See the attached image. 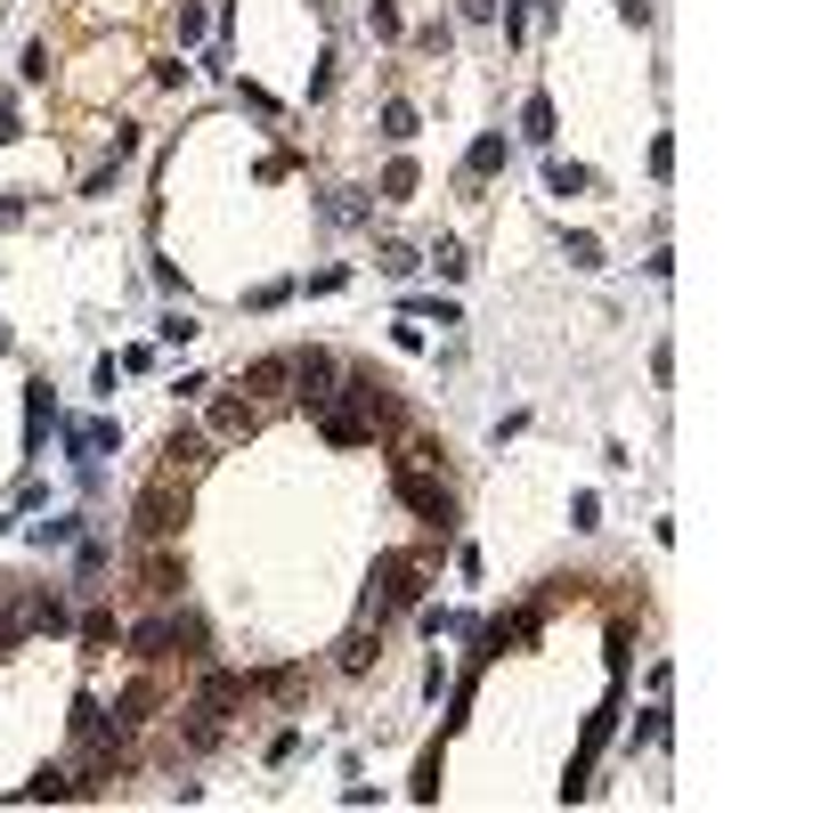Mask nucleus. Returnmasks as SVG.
<instances>
[{
	"label": "nucleus",
	"mask_w": 813,
	"mask_h": 813,
	"mask_svg": "<svg viewBox=\"0 0 813 813\" xmlns=\"http://www.w3.org/2000/svg\"><path fill=\"white\" fill-rule=\"evenodd\" d=\"M163 455H172L163 472H179V481H187V472H204V464H212V431H204V424H172Z\"/></svg>",
	"instance_id": "6"
},
{
	"label": "nucleus",
	"mask_w": 813,
	"mask_h": 813,
	"mask_svg": "<svg viewBox=\"0 0 813 813\" xmlns=\"http://www.w3.org/2000/svg\"><path fill=\"white\" fill-rule=\"evenodd\" d=\"M237 107H244V114H277V98H268L261 81H237Z\"/></svg>",
	"instance_id": "35"
},
{
	"label": "nucleus",
	"mask_w": 813,
	"mask_h": 813,
	"mask_svg": "<svg viewBox=\"0 0 813 813\" xmlns=\"http://www.w3.org/2000/svg\"><path fill=\"white\" fill-rule=\"evenodd\" d=\"M374 268H383V277H415V268H424V261H415L407 244H383V253H374Z\"/></svg>",
	"instance_id": "29"
},
{
	"label": "nucleus",
	"mask_w": 813,
	"mask_h": 813,
	"mask_svg": "<svg viewBox=\"0 0 813 813\" xmlns=\"http://www.w3.org/2000/svg\"><path fill=\"white\" fill-rule=\"evenodd\" d=\"M546 187H553V196H586V187H594V172H586V163H546Z\"/></svg>",
	"instance_id": "23"
},
{
	"label": "nucleus",
	"mask_w": 813,
	"mask_h": 813,
	"mask_svg": "<svg viewBox=\"0 0 813 813\" xmlns=\"http://www.w3.org/2000/svg\"><path fill=\"white\" fill-rule=\"evenodd\" d=\"M25 81H50V41H25V66H17Z\"/></svg>",
	"instance_id": "36"
},
{
	"label": "nucleus",
	"mask_w": 813,
	"mask_h": 813,
	"mask_svg": "<svg viewBox=\"0 0 813 813\" xmlns=\"http://www.w3.org/2000/svg\"><path fill=\"white\" fill-rule=\"evenodd\" d=\"M25 220V196H0V228H17Z\"/></svg>",
	"instance_id": "42"
},
{
	"label": "nucleus",
	"mask_w": 813,
	"mask_h": 813,
	"mask_svg": "<svg viewBox=\"0 0 813 813\" xmlns=\"http://www.w3.org/2000/svg\"><path fill=\"white\" fill-rule=\"evenodd\" d=\"M415 131H424V114H415V98H391V107H383V139H391V147H407Z\"/></svg>",
	"instance_id": "20"
},
{
	"label": "nucleus",
	"mask_w": 813,
	"mask_h": 813,
	"mask_svg": "<svg viewBox=\"0 0 813 813\" xmlns=\"http://www.w3.org/2000/svg\"><path fill=\"white\" fill-rule=\"evenodd\" d=\"M374 659H383V627L366 618V627H350V642H342V667L359 675V667H374Z\"/></svg>",
	"instance_id": "18"
},
{
	"label": "nucleus",
	"mask_w": 813,
	"mask_h": 813,
	"mask_svg": "<svg viewBox=\"0 0 813 813\" xmlns=\"http://www.w3.org/2000/svg\"><path fill=\"white\" fill-rule=\"evenodd\" d=\"M172 33H179V41H204V9H196V0H179V17H172Z\"/></svg>",
	"instance_id": "37"
},
{
	"label": "nucleus",
	"mask_w": 813,
	"mask_h": 813,
	"mask_svg": "<svg viewBox=\"0 0 813 813\" xmlns=\"http://www.w3.org/2000/svg\"><path fill=\"white\" fill-rule=\"evenodd\" d=\"M294 294H301V285H285V277H277V285H253V294H244V309H285Z\"/></svg>",
	"instance_id": "30"
},
{
	"label": "nucleus",
	"mask_w": 813,
	"mask_h": 813,
	"mask_svg": "<svg viewBox=\"0 0 813 813\" xmlns=\"http://www.w3.org/2000/svg\"><path fill=\"white\" fill-rule=\"evenodd\" d=\"M179 586H187V578H179V553H172V546L147 553V594H155V602H179Z\"/></svg>",
	"instance_id": "15"
},
{
	"label": "nucleus",
	"mask_w": 813,
	"mask_h": 813,
	"mask_svg": "<svg viewBox=\"0 0 813 813\" xmlns=\"http://www.w3.org/2000/svg\"><path fill=\"white\" fill-rule=\"evenodd\" d=\"M440 781H448V748L431 740L424 757H415V781H407V798H415V805H440Z\"/></svg>",
	"instance_id": "11"
},
{
	"label": "nucleus",
	"mask_w": 813,
	"mask_h": 813,
	"mask_svg": "<svg viewBox=\"0 0 813 813\" xmlns=\"http://www.w3.org/2000/svg\"><path fill=\"white\" fill-rule=\"evenodd\" d=\"M415 179H424V172H415V155H391V163H383V196H374V204H407Z\"/></svg>",
	"instance_id": "19"
},
{
	"label": "nucleus",
	"mask_w": 813,
	"mask_h": 813,
	"mask_svg": "<svg viewBox=\"0 0 813 813\" xmlns=\"http://www.w3.org/2000/svg\"><path fill=\"white\" fill-rule=\"evenodd\" d=\"M253 431H261L253 399H212V440H253Z\"/></svg>",
	"instance_id": "10"
},
{
	"label": "nucleus",
	"mask_w": 813,
	"mask_h": 813,
	"mask_svg": "<svg viewBox=\"0 0 813 813\" xmlns=\"http://www.w3.org/2000/svg\"><path fill=\"white\" fill-rule=\"evenodd\" d=\"M659 740H667V707H642V724H635L627 748H659Z\"/></svg>",
	"instance_id": "33"
},
{
	"label": "nucleus",
	"mask_w": 813,
	"mask_h": 813,
	"mask_svg": "<svg viewBox=\"0 0 813 813\" xmlns=\"http://www.w3.org/2000/svg\"><path fill=\"white\" fill-rule=\"evenodd\" d=\"M561 253H570V268H602V237H586V228H578V237L561 244Z\"/></svg>",
	"instance_id": "31"
},
{
	"label": "nucleus",
	"mask_w": 813,
	"mask_h": 813,
	"mask_svg": "<svg viewBox=\"0 0 813 813\" xmlns=\"http://www.w3.org/2000/svg\"><path fill=\"white\" fill-rule=\"evenodd\" d=\"M98 570H107V546H98V537H74V578H81V586H90Z\"/></svg>",
	"instance_id": "27"
},
{
	"label": "nucleus",
	"mask_w": 813,
	"mask_h": 813,
	"mask_svg": "<svg viewBox=\"0 0 813 813\" xmlns=\"http://www.w3.org/2000/svg\"><path fill=\"white\" fill-rule=\"evenodd\" d=\"M179 642H187V651H204V618L179 611V602H163L155 618H139V627H131V651L139 659H172Z\"/></svg>",
	"instance_id": "2"
},
{
	"label": "nucleus",
	"mask_w": 813,
	"mask_h": 813,
	"mask_svg": "<svg viewBox=\"0 0 813 813\" xmlns=\"http://www.w3.org/2000/svg\"><path fill=\"white\" fill-rule=\"evenodd\" d=\"M553 122H561V114H553V98L537 90L529 107H520V139H529V147H553Z\"/></svg>",
	"instance_id": "16"
},
{
	"label": "nucleus",
	"mask_w": 813,
	"mask_h": 813,
	"mask_svg": "<svg viewBox=\"0 0 813 813\" xmlns=\"http://www.w3.org/2000/svg\"><path fill=\"white\" fill-rule=\"evenodd\" d=\"M496 17V0H464V25H488Z\"/></svg>",
	"instance_id": "43"
},
{
	"label": "nucleus",
	"mask_w": 813,
	"mask_h": 813,
	"mask_svg": "<svg viewBox=\"0 0 813 813\" xmlns=\"http://www.w3.org/2000/svg\"><path fill=\"white\" fill-rule=\"evenodd\" d=\"M57 798H74V773H66V765H41V773L17 789V805H57Z\"/></svg>",
	"instance_id": "12"
},
{
	"label": "nucleus",
	"mask_w": 813,
	"mask_h": 813,
	"mask_svg": "<svg viewBox=\"0 0 813 813\" xmlns=\"http://www.w3.org/2000/svg\"><path fill=\"white\" fill-rule=\"evenodd\" d=\"M74 537H81V513H57V520H41V529H33V546L50 553V546H74Z\"/></svg>",
	"instance_id": "26"
},
{
	"label": "nucleus",
	"mask_w": 813,
	"mask_h": 813,
	"mask_svg": "<svg viewBox=\"0 0 813 813\" xmlns=\"http://www.w3.org/2000/svg\"><path fill=\"white\" fill-rule=\"evenodd\" d=\"M611 724H618V692L602 700L594 716H586V733H578V757H570V781H561V805H578V798H586V773H594V757H602V748H611Z\"/></svg>",
	"instance_id": "5"
},
{
	"label": "nucleus",
	"mask_w": 813,
	"mask_h": 813,
	"mask_svg": "<svg viewBox=\"0 0 813 813\" xmlns=\"http://www.w3.org/2000/svg\"><path fill=\"white\" fill-rule=\"evenodd\" d=\"M407 602H424V561L415 553H374V594H366V618L383 627L391 611H407Z\"/></svg>",
	"instance_id": "1"
},
{
	"label": "nucleus",
	"mask_w": 813,
	"mask_h": 813,
	"mask_svg": "<svg viewBox=\"0 0 813 813\" xmlns=\"http://www.w3.org/2000/svg\"><path fill=\"white\" fill-rule=\"evenodd\" d=\"M399 318H440V326H464V309H455L448 294H407V301H399Z\"/></svg>",
	"instance_id": "21"
},
{
	"label": "nucleus",
	"mask_w": 813,
	"mask_h": 813,
	"mask_svg": "<svg viewBox=\"0 0 813 813\" xmlns=\"http://www.w3.org/2000/svg\"><path fill=\"white\" fill-rule=\"evenodd\" d=\"M431 268H440L448 285H464V268H472V253H464V244H455V237H440V244H431Z\"/></svg>",
	"instance_id": "25"
},
{
	"label": "nucleus",
	"mask_w": 813,
	"mask_h": 813,
	"mask_svg": "<svg viewBox=\"0 0 813 813\" xmlns=\"http://www.w3.org/2000/svg\"><path fill=\"white\" fill-rule=\"evenodd\" d=\"M570 529H602V496H586V488L570 496Z\"/></svg>",
	"instance_id": "34"
},
{
	"label": "nucleus",
	"mask_w": 813,
	"mask_h": 813,
	"mask_svg": "<svg viewBox=\"0 0 813 813\" xmlns=\"http://www.w3.org/2000/svg\"><path fill=\"white\" fill-rule=\"evenodd\" d=\"M50 424H57V399H50V383H33L25 391V455L50 440Z\"/></svg>",
	"instance_id": "14"
},
{
	"label": "nucleus",
	"mask_w": 813,
	"mask_h": 813,
	"mask_svg": "<svg viewBox=\"0 0 813 813\" xmlns=\"http://www.w3.org/2000/svg\"><path fill=\"white\" fill-rule=\"evenodd\" d=\"M553 9H561V0H513V9H505V41H529V25H553Z\"/></svg>",
	"instance_id": "17"
},
{
	"label": "nucleus",
	"mask_w": 813,
	"mask_h": 813,
	"mask_svg": "<svg viewBox=\"0 0 813 813\" xmlns=\"http://www.w3.org/2000/svg\"><path fill=\"white\" fill-rule=\"evenodd\" d=\"M366 25H374V41H407V25H399L391 0H366Z\"/></svg>",
	"instance_id": "28"
},
{
	"label": "nucleus",
	"mask_w": 813,
	"mask_h": 813,
	"mask_svg": "<svg viewBox=\"0 0 813 813\" xmlns=\"http://www.w3.org/2000/svg\"><path fill=\"white\" fill-rule=\"evenodd\" d=\"M0 350H9V326H0Z\"/></svg>",
	"instance_id": "44"
},
{
	"label": "nucleus",
	"mask_w": 813,
	"mask_h": 813,
	"mask_svg": "<svg viewBox=\"0 0 813 813\" xmlns=\"http://www.w3.org/2000/svg\"><path fill=\"white\" fill-rule=\"evenodd\" d=\"M333 374H342V359H333V350H294V383H301V407L333 399Z\"/></svg>",
	"instance_id": "7"
},
{
	"label": "nucleus",
	"mask_w": 813,
	"mask_h": 813,
	"mask_svg": "<svg viewBox=\"0 0 813 813\" xmlns=\"http://www.w3.org/2000/svg\"><path fill=\"white\" fill-rule=\"evenodd\" d=\"M25 627H33V635H66V602H57V594H33V602H25Z\"/></svg>",
	"instance_id": "22"
},
{
	"label": "nucleus",
	"mask_w": 813,
	"mask_h": 813,
	"mask_svg": "<svg viewBox=\"0 0 813 813\" xmlns=\"http://www.w3.org/2000/svg\"><path fill=\"white\" fill-rule=\"evenodd\" d=\"M155 333H163V342H172V350H187V342H196V333H204V326H196V318H187V309H172V318H163Z\"/></svg>",
	"instance_id": "32"
},
{
	"label": "nucleus",
	"mask_w": 813,
	"mask_h": 813,
	"mask_svg": "<svg viewBox=\"0 0 813 813\" xmlns=\"http://www.w3.org/2000/svg\"><path fill=\"white\" fill-rule=\"evenodd\" d=\"M618 17H627V25L642 33V25H651V0H618Z\"/></svg>",
	"instance_id": "40"
},
{
	"label": "nucleus",
	"mask_w": 813,
	"mask_h": 813,
	"mask_svg": "<svg viewBox=\"0 0 813 813\" xmlns=\"http://www.w3.org/2000/svg\"><path fill=\"white\" fill-rule=\"evenodd\" d=\"M294 383V359H253L244 366V391H285Z\"/></svg>",
	"instance_id": "24"
},
{
	"label": "nucleus",
	"mask_w": 813,
	"mask_h": 813,
	"mask_svg": "<svg viewBox=\"0 0 813 813\" xmlns=\"http://www.w3.org/2000/svg\"><path fill=\"white\" fill-rule=\"evenodd\" d=\"M391 488H399V505H415L431 529H448V520H455V496H448V481H431V464H407V455H399Z\"/></svg>",
	"instance_id": "4"
},
{
	"label": "nucleus",
	"mask_w": 813,
	"mask_h": 813,
	"mask_svg": "<svg viewBox=\"0 0 813 813\" xmlns=\"http://www.w3.org/2000/svg\"><path fill=\"white\" fill-rule=\"evenodd\" d=\"M651 179H675V139H651Z\"/></svg>",
	"instance_id": "39"
},
{
	"label": "nucleus",
	"mask_w": 813,
	"mask_h": 813,
	"mask_svg": "<svg viewBox=\"0 0 813 813\" xmlns=\"http://www.w3.org/2000/svg\"><path fill=\"white\" fill-rule=\"evenodd\" d=\"M309 415H318V431H326L333 448H366V440H374V424H366V415H350V407H333V399H318Z\"/></svg>",
	"instance_id": "9"
},
{
	"label": "nucleus",
	"mask_w": 813,
	"mask_h": 813,
	"mask_svg": "<svg viewBox=\"0 0 813 813\" xmlns=\"http://www.w3.org/2000/svg\"><path fill=\"white\" fill-rule=\"evenodd\" d=\"M17 139V98H0V147Z\"/></svg>",
	"instance_id": "41"
},
{
	"label": "nucleus",
	"mask_w": 813,
	"mask_h": 813,
	"mask_svg": "<svg viewBox=\"0 0 813 813\" xmlns=\"http://www.w3.org/2000/svg\"><path fill=\"white\" fill-rule=\"evenodd\" d=\"M179 520H187V481H179V472H163V481L139 488V537H147V546L179 537Z\"/></svg>",
	"instance_id": "3"
},
{
	"label": "nucleus",
	"mask_w": 813,
	"mask_h": 813,
	"mask_svg": "<svg viewBox=\"0 0 813 813\" xmlns=\"http://www.w3.org/2000/svg\"><path fill=\"white\" fill-rule=\"evenodd\" d=\"M505 155H513V139H505V131H481V139H472V155H464V179L505 172Z\"/></svg>",
	"instance_id": "13"
},
{
	"label": "nucleus",
	"mask_w": 813,
	"mask_h": 813,
	"mask_svg": "<svg viewBox=\"0 0 813 813\" xmlns=\"http://www.w3.org/2000/svg\"><path fill=\"white\" fill-rule=\"evenodd\" d=\"M529 635H537V602H529V611H496L488 627H481V659L513 651V642H529Z\"/></svg>",
	"instance_id": "8"
},
{
	"label": "nucleus",
	"mask_w": 813,
	"mask_h": 813,
	"mask_svg": "<svg viewBox=\"0 0 813 813\" xmlns=\"http://www.w3.org/2000/svg\"><path fill=\"white\" fill-rule=\"evenodd\" d=\"M81 642H90V651H98V642H114V618H107V611H90V618H81Z\"/></svg>",
	"instance_id": "38"
}]
</instances>
